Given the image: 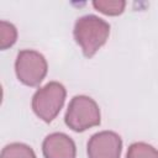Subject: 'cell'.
Segmentation results:
<instances>
[{
    "instance_id": "6",
    "label": "cell",
    "mask_w": 158,
    "mask_h": 158,
    "mask_svg": "<svg viewBox=\"0 0 158 158\" xmlns=\"http://www.w3.org/2000/svg\"><path fill=\"white\" fill-rule=\"evenodd\" d=\"M42 152L44 158H75L77 147L68 135L53 132L43 139Z\"/></svg>"
},
{
    "instance_id": "8",
    "label": "cell",
    "mask_w": 158,
    "mask_h": 158,
    "mask_svg": "<svg viewBox=\"0 0 158 158\" xmlns=\"http://www.w3.org/2000/svg\"><path fill=\"white\" fill-rule=\"evenodd\" d=\"M93 6L104 15L117 16L123 12L126 1L123 0H94Z\"/></svg>"
},
{
    "instance_id": "10",
    "label": "cell",
    "mask_w": 158,
    "mask_h": 158,
    "mask_svg": "<svg viewBox=\"0 0 158 158\" xmlns=\"http://www.w3.org/2000/svg\"><path fill=\"white\" fill-rule=\"evenodd\" d=\"M16 40H17L16 27L12 23L2 20L0 22V48L2 51L7 49L9 47L15 44Z\"/></svg>"
},
{
    "instance_id": "7",
    "label": "cell",
    "mask_w": 158,
    "mask_h": 158,
    "mask_svg": "<svg viewBox=\"0 0 158 158\" xmlns=\"http://www.w3.org/2000/svg\"><path fill=\"white\" fill-rule=\"evenodd\" d=\"M0 158H36V154L30 146L14 142L2 148Z\"/></svg>"
},
{
    "instance_id": "3",
    "label": "cell",
    "mask_w": 158,
    "mask_h": 158,
    "mask_svg": "<svg viewBox=\"0 0 158 158\" xmlns=\"http://www.w3.org/2000/svg\"><path fill=\"white\" fill-rule=\"evenodd\" d=\"M67 90L58 81H49L32 96V110L44 122L53 121L64 105Z\"/></svg>"
},
{
    "instance_id": "4",
    "label": "cell",
    "mask_w": 158,
    "mask_h": 158,
    "mask_svg": "<svg viewBox=\"0 0 158 158\" xmlns=\"http://www.w3.org/2000/svg\"><path fill=\"white\" fill-rule=\"evenodd\" d=\"M48 64L43 54L33 49H22L15 60L17 79L27 86H38L44 79Z\"/></svg>"
},
{
    "instance_id": "5",
    "label": "cell",
    "mask_w": 158,
    "mask_h": 158,
    "mask_svg": "<svg viewBox=\"0 0 158 158\" xmlns=\"http://www.w3.org/2000/svg\"><path fill=\"white\" fill-rule=\"evenodd\" d=\"M122 139L114 131H101L90 137L86 144L89 158H120Z\"/></svg>"
},
{
    "instance_id": "9",
    "label": "cell",
    "mask_w": 158,
    "mask_h": 158,
    "mask_svg": "<svg viewBox=\"0 0 158 158\" xmlns=\"http://www.w3.org/2000/svg\"><path fill=\"white\" fill-rule=\"evenodd\" d=\"M126 158H158V151L146 142H135L128 147Z\"/></svg>"
},
{
    "instance_id": "1",
    "label": "cell",
    "mask_w": 158,
    "mask_h": 158,
    "mask_svg": "<svg viewBox=\"0 0 158 158\" xmlns=\"http://www.w3.org/2000/svg\"><path fill=\"white\" fill-rule=\"evenodd\" d=\"M110 25L96 15H84L75 21L73 36L85 57L91 58L107 41Z\"/></svg>"
},
{
    "instance_id": "2",
    "label": "cell",
    "mask_w": 158,
    "mask_h": 158,
    "mask_svg": "<svg viewBox=\"0 0 158 158\" xmlns=\"http://www.w3.org/2000/svg\"><path fill=\"white\" fill-rule=\"evenodd\" d=\"M64 121L65 125L75 132H83L99 126L101 122L99 105L90 96L75 95L68 105Z\"/></svg>"
}]
</instances>
